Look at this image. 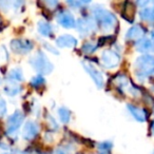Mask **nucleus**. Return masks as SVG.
I'll list each match as a JSON object with an SVG mask.
<instances>
[{
    "instance_id": "f8f14e48",
    "label": "nucleus",
    "mask_w": 154,
    "mask_h": 154,
    "mask_svg": "<svg viewBox=\"0 0 154 154\" xmlns=\"http://www.w3.org/2000/svg\"><path fill=\"white\" fill-rule=\"evenodd\" d=\"M143 29L140 26H134L128 31L127 33V39H130V40H134V39H138L140 37H143Z\"/></svg>"
},
{
    "instance_id": "f257e3e1",
    "label": "nucleus",
    "mask_w": 154,
    "mask_h": 154,
    "mask_svg": "<svg viewBox=\"0 0 154 154\" xmlns=\"http://www.w3.org/2000/svg\"><path fill=\"white\" fill-rule=\"evenodd\" d=\"M31 64L32 66L40 74H50L53 71V64L49 61L48 57L42 52L36 53L31 58Z\"/></svg>"
},
{
    "instance_id": "9b49d317",
    "label": "nucleus",
    "mask_w": 154,
    "mask_h": 154,
    "mask_svg": "<svg viewBox=\"0 0 154 154\" xmlns=\"http://www.w3.org/2000/svg\"><path fill=\"white\" fill-rule=\"evenodd\" d=\"M56 43L60 48H73L77 45V39L72 35H62L56 39Z\"/></svg>"
},
{
    "instance_id": "aec40b11",
    "label": "nucleus",
    "mask_w": 154,
    "mask_h": 154,
    "mask_svg": "<svg viewBox=\"0 0 154 154\" xmlns=\"http://www.w3.org/2000/svg\"><path fill=\"white\" fill-rule=\"evenodd\" d=\"M58 115H59L60 120H61L62 122H68L69 120H70L71 113L66 108H60V109L58 110Z\"/></svg>"
},
{
    "instance_id": "9d476101",
    "label": "nucleus",
    "mask_w": 154,
    "mask_h": 154,
    "mask_svg": "<svg viewBox=\"0 0 154 154\" xmlns=\"http://www.w3.org/2000/svg\"><path fill=\"white\" fill-rule=\"evenodd\" d=\"M57 21L60 26H62L63 28H74L75 26V19L73 18V16L71 15L69 12H61L58 14L57 16Z\"/></svg>"
},
{
    "instance_id": "1a4fd4ad",
    "label": "nucleus",
    "mask_w": 154,
    "mask_h": 154,
    "mask_svg": "<svg viewBox=\"0 0 154 154\" xmlns=\"http://www.w3.org/2000/svg\"><path fill=\"white\" fill-rule=\"evenodd\" d=\"M38 132H39L38 125L34 122H26V125L23 127V138L31 140L34 137H36Z\"/></svg>"
},
{
    "instance_id": "cd10ccee",
    "label": "nucleus",
    "mask_w": 154,
    "mask_h": 154,
    "mask_svg": "<svg viewBox=\"0 0 154 154\" xmlns=\"http://www.w3.org/2000/svg\"><path fill=\"white\" fill-rule=\"evenodd\" d=\"M0 82H1V79H0Z\"/></svg>"
},
{
    "instance_id": "2eb2a0df",
    "label": "nucleus",
    "mask_w": 154,
    "mask_h": 154,
    "mask_svg": "<svg viewBox=\"0 0 154 154\" xmlns=\"http://www.w3.org/2000/svg\"><path fill=\"white\" fill-rule=\"evenodd\" d=\"M152 48V43L150 42L149 39L147 38H143V39H140L139 41H137L136 43V50L138 52H148L150 51Z\"/></svg>"
},
{
    "instance_id": "6e6552de",
    "label": "nucleus",
    "mask_w": 154,
    "mask_h": 154,
    "mask_svg": "<svg viewBox=\"0 0 154 154\" xmlns=\"http://www.w3.org/2000/svg\"><path fill=\"white\" fill-rule=\"evenodd\" d=\"M33 43L29 40H23V39H18V40H13L11 43V48L16 53H28L33 49Z\"/></svg>"
},
{
    "instance_id": "a878e982",
    "label": "nucleus",
    "mask_w": 154,
    "mask_h": 154,
    "mask_svg": "<svg viewBox=\"0 0 154 154\" xmlns=\"http://www.w3.org/2000/svg\"><path fill=\"white\" fill-rule=\"evenodd\" d=\"M152 131H153V134H154V125H153V127H152Z\"/></svg>"
},
{
    "instance_id": "423d86ee",
    "label": "nucleus",
    "mask_w": 154,
    "mask_h": 154,
    "mask_svg": "<svg viewBox=\"0 0 154 154\" xmlns=\"http://www.w3.org/2000/svg\"><path fill=\"white\" fill-rule=\"evenodd\" d=\"M22 122H23V114L20 111H16L12 114L9 117L7 122V129L8 132L12 133L14 131H16L20 126H21Z\"/></svg>"
},
{
    "instance_id": "7ed1b4c3",
    "label": "nucleus",
    "mask_w": 154,
    "mask_h": 154,
    "mask_svg": "<svg viewBox=\"0 0 154 154\" xmlns=\"http://www.w3.org/2000/svg\"><path fill=\"white\" fill-rule=\"evenodd\" d=\"M94 15L105 31L113 30L115 28L116 23H117L115 16L111 12L107 11L105 9H96L94 11Z\"/></svg>"
},
{
    "instance_id": "39448f33",
    "label": "nucleus",
    "mask_w": 154,
    "mask_h": 154,
    "mask_svg": "<svg viewBox=\"0 0 154 154\" xmlns=\"http://www.w3.org/2000/svg\"><path fill=\"white\" fill-rule=\"evenodd\" d=\"M82 66H84L85 70H86L87 72L90 74V76L93 78V80L95 82L96 86L98 87V88H101V87L103 86V74H101V73L99 72V71L97 70V69L95 68L93 64L89 63V62H87V61L82 62Z\"/></svg>"
},
{
    "instance_id": "b1692460",
    "label": "nucleus",
    "mask_w": 154,
    "mask_h": 154,
    "mask_svg": "<svg viewBox=\"0 0 154 154\" xmlns=\"http://www.w3.org/2000/svg\"><path fill=\"white\" fill-rule=\"evenodd\" d=\"M55 154H66V152L64 151V150H62V149H59V150H57V151L55 152Z\"/></svg>"
},
{
    "instance_id": "412c9836",
    "label": "nucleus",
    "mask_w": 154,
    "mask_h": 154,
    "mask_svg": "<svg viewBox=\"0 0 154 154\" xmlns=\"http://www.w3.org/2000/svg\"><path fill=\"white\" fill-rule=\"evenodd\" d=\"M97 48V45L95 42H92V41H90V42H86L84 45H82V51L85 52V53H92V52H94L95 50H96Z\"/></svg>"
},
{
    "instance_id": "dca6fc26",
    "label": "nucleus",
    "mask_w": 154,
    "mask_h": 154,
    "mask_svg": "<svg viewBox=\"0 0 154 154\" xmlns=\"http://www.w3.org/2000/svg\"><path fill=\"white\" fill-rule=\"evenodd\" d=\"M20 90H21V88H20L19 85L15 84V82H13V84H7V86L5 87V93H7L8 95H10V96H14V95L18 94V93L20 92Z\"/></svg>"
},
{
    "instance_id": "6ab92c4d",
    "label": "nucleus",
    "mask_w": 154,
    "mask_h": 154,
    "mask_svg": "<svg viewBox=\"0 0 154 154\" xmlns=\"http://www.w3.org/2000/svg\"><path fill=\"white\" fill-rule=\"evenodd\" d=\"M8 77L12 80H22V71L19 68L12 69L8 74Z\"/></svg>"
},
{
    "instance_id": "f03ea898",
    "label": "nucleus",
    "mask_w": 154,
    "mask_h": 154,
    "mask_svg": "<svg viewBox=\"0 0 154 154\" xmlns=\"http://www.w3.org/2000/svg\"><path fill=\"white\" fill-rule=\"evenodd\" d=\"M135 69L137 75L148 76L154 73V57L150 55H143L138 57L135 61Z\"/></svg>"
},
{
    "instance_id": "f3484780",
    "label": "nucleus",
    "mask_w": 154,
    "mask_h": 154,
    "mask_svg": "<svg viewBox=\"0 0 154 154\" xmlns=\"http://www.w3.org/2000/svg\"><path fill=\"white\" fill-rule=\"evenodd\" d=\"M38 31L43 36H50L52 34V26L45 21H40L38 23Z\"/></svg>"
},
{
    "instance_id": "0eeeda50",
    "label": "nucleus",
    "mask_w": 154,
    "mask_h": 154,
    "mask_svg": "<svg viewBox=\"0 0 154 154\" xmlns=\"http://www.w3.org/2000/svg\"><path fill=\"white\" fill-rule=\"evenodd\" d=\"M96 29V22L94 21L91 18H84V19H80L77 23V30L82 35H89L91 32L95 31Z\"/></svg>"
},
{
    "instance_id": "ddd939ff",
    "label": "nucleus",
    "mask_w": 154,
    "mask_h": 154,
    "mask_svg": "<svg viewBox=\"0 0 154 154\" xmlns=\"http://www.w3.org/2000/svg\"><path fill=\"white\" fill-rule=\"evenodd\" d=\"M128 109L136 120H138V122H145L146 120V113L143 109L132 105H128Z\"/></svg>"
},
{
    "instance_id": "4be33fe9",
    "label": "nucleus",
    "mask_w": 154,
    "mask_h": 154,
    "mask_svg": "<svg viewBox=\"0 0 154 154\" xmlns=\"http://www.w3.org/2000/svg\"><path fill=\"white\" fill-rule=\"evenodd\" d=\"M45 78H43V76H41V75L35 76V77H33L32 79H31V84H32V86L36 87V88L41 87L43 84H45Z\"/></svg>"
},
{
    "instance_id": "5701e85b",
    "label": "nucleus",
    "mask_w": 154,
    "mask_h": 154,
    "mask_svg": "<svg viewBox=\"0 0 154 154\" xmlns=\"http://www.w3.org/2000/svg\"><path fill=\"white\" fill-rule=\"evenodd\" d=\"M7 113V103L0 97V117H3Z\"/></svg>"
},
{
    "instance_id": "bb28decb",
    "label": "nucleus",
    "mask_w": 154,
    "mask_h": 154,
    "mask_svg": "<svg viewBox=\"0 0 154 154\" xmlns=\"http://www.w3.org/2000/svg\"><path fill=\"white\" fill-rule=\"evenodd\" d=\"M3 154H10V153H3Z\"/></svg>"
},
{
    "instance_id": "4468645a",
    "label": "nucleus",
    "mask_w": 154,
    "mask_h": 154,
    "mask_svg": "<svg viewBox=\"0 0 154 154\" xmlns=\"http://www.w3.org/2000/svg\"><path fill=\"white\" fill-rule=\"evenodd\" d=\"M140 17L145 21H154V8H143L140 11Z\"/></svg>"
},
{
    "instance_id": "393cba45",
    "label": "nucleus",
    "mask_w": 154,
    "mask_h": 154,
    "mask_svg": "<svg viewBox=\"0 0 154 154\" xmlns=\"http://www.w3.org/2000/svg\"><path fill=\"white\" fill-rule=\"evenodd\" d=\"M152 41H153V47H154V32L152 33Z\"/></svg>"
},
{
    "instance_id": "20e7f679",
    "label": "nucleus",
    "mask_w": 154,
    "mask_h": 154,
    "mask_svg": "<svg viewBox=\"0 0 154 154\" xmlns=\"http://www.w3.org/2000/svg\"><path fill=\"white\" fill-rule=\"evenodd\" d=\"M120 61V57L117 53L111 51V50H107V51L103 52L101 54V63L103 66L107 69H113L116 66H118Z\"/></svg>"
},
{
    "instance_id": "a211bd4d",
    "label": "nucleus",
    "mask_w": 154,
    "mask_h": 154,
    "mask_svg": "<svg viewBox=\"0 0 154 154\" xmlns=\"http://www.w3.org/2000/svg\"><path fill=\"white\" fill-rule=\"evenodd\" d=\"M135 13V9L133 7L132 3L128 2L125 7V12H124V18L128 19L129 21H132L133 20V16H134Z\"/></svg>"
},
{
    "instance_id": "c85d7f7f",
    "label": "nucleus",
    "mask_w": 154,
    "mask_h": 154,
    "mask_svg": "<svg viewBox=\"0 0 154 154\" xmlns=\"http://www.w3.org/2000/svg\"><path fill=\"white\" fill-rule=\"evenodd\" d=\"M153 154H154V152H153Z\"/></svg>"
}]
</instances>
